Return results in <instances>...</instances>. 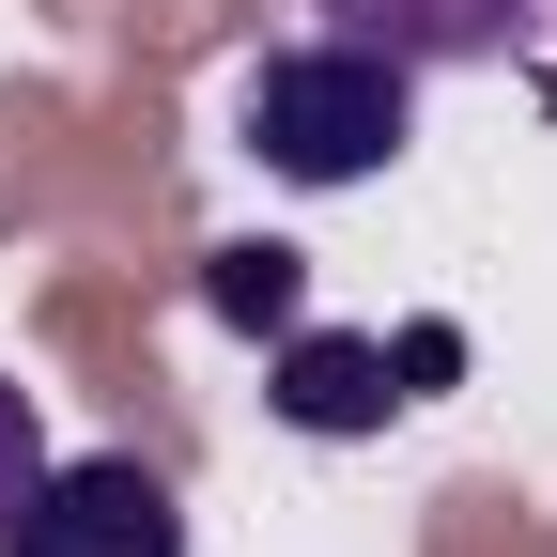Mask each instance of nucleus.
Returning <instances> with one entry per match:
<instances>
[{"instance_id":"f257e3e1","label":"nucleus","mask_w":557,"mask_h":557,"mask_svg":"<svg viewBox=\"0 0 557 557\" xmlns=\"http://www.w3.org/2000/svg\"><path fill=\"white\" fill-rule=\"evenodd\" d=\"M403 124H418V78L387 47H278V62H248V94H233V139L278 171V186H372L387 156H403Z\"/></svg>"},{"instance_id":"f03ea898","label":"nucleus","mask_w":557,"mask_h":557,"mask_svg":"<svg viewBox=\"0 0 557 557\" xmlns=\"http://www.w3.org/2000/svg\"><path fill=\"white\" fill-rule=\"evenodd\" d=\"M0 557H186V496L139 449H78L0 511Z\"/></svg>"},{"instance_id":"7ed1b4c3","label":"nucleus","mask_w":557,"mask_h":557,"mask_svg":"<svg viewBox=\"0 0 557 557\" xmlns=\"http://www.w3.org/2000/svg\"><path fill=\"white\" fill-rule=\"evenodd\" d=\"M263 403L295 418V434H325V449H341V434H387L418 387H403V357H387V341H357V325H278Z\"/></svg>"},{"instance_id":"20e7f679","label":"nucleus","mask_w":557,"mask_h":557,"mask_svg":"<svg viewBox=\"0 0 557 557\" xmlns=\"http://www.w3.org/2000/svg\"><path fill=\"white\" fill-rule=\"evenodd\" d=\"M310 16L341 47H387L403 78H418V62H511V47H542L557 0H310Z\"/></svg>"},{"instance_id":"39448f33","label":"nucleus","mask_w":557,"mask_h":557,"mask_svg":"<svg viewBox=\"0 0 557 557\" xmlns=\"http://www.w3.org/2000/svg\"><path fill=\"white\" fill-rule=\"evenodd\" d=\"M201 310L248 325V341H278V325H310V263L278 248V233H233L218 263H201Z\"/></svg>"},{"instance_id":"423d86ee","label":"nucleus","mask_w":557,"mask_h":557,"mask_svg":"<svg viewBox=\"0 0 557 557\" xmlns=\"http://www.w3.org/2000/svg\"><path fill=\"white\" fill-rule=\"evenodd\" d=\"M32 480H47V418H32V387H16V372H0V511L32 496Z\"/></svg>"},{"instance_id":"0eeeda50","label":"nucleus","mask_w":557,"mask_h":557,"mask_svg":"<svg viewBox=\"0 0 557 557\" xmlns=\"http://www.w3.org/2000/svg\"><path fill=\"white\" fill-rule=\"evenodd\" d=\"M387 357H403V387H418V403H434V387L465 372V325H403V341H387Z\"/></svg>"}]
</instances>
